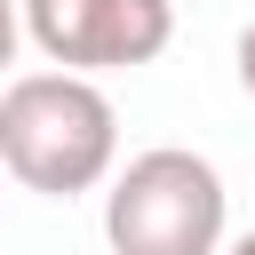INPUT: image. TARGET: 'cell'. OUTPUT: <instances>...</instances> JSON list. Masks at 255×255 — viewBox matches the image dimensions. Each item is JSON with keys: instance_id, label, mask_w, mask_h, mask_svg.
<instances>
[{"instance_id": "cell-2", "label": "cell", "mask_w": 255, "mask_h": 255, "mask_svg": "<svg viewBox=\"0 0 255 255\" xmlns=\"http://www.w3.org/2000/svg\"><path fill=\"white\" fill-rule=\"evenodd\" d=\"M231 191L207 151L151 143L104 191V247L112 255H223Z\"/></svg>"}, {"instance_id": "cell-3", "label": "cell", "mask_w": 255, "mask_h": 255, "mask_svg": "<svg viewBox=\"0 0 255 255\" xmlns=\"http://www.w3.org/2000/svg\"><path fill=\"white\" fill-rule=\"evenodd\" d=\"M24 40L56 72H143L175 40L167 0H24Z\"/></svg>"}, {"instance_id": "cell-1", "label": "cell", "mask_w": 255, "mask_h": 255, "mask_svg": "<svg viewBox=\"0 0 255 255\" xmlns=\"http://www.w3.org/2000/svg\"><path fill=\"white\" fill-rule=\"evenodd\" d=\"M0 159L40 199H80L120 175V112L80 72H16L0 96Z\"/></svg>"}, {"instance_id": "cell-4", "label": "cell", "mask_w": 255, "mask_h": 255, "mask_svg": "<svg viewBox=\"0 0 255 255\" xmlns=\"http://www.w3.org/2000/svg\"><path fill=\"white\" fill-rule=\"evenodd\" d=\"M231 72H239V88H247V104H255V24L239 32V48H231Z\"/></svg>"}, {"instance_id": "cell-5", "label": "cell", "mask_w": 255, "mask_h": 255, "mask_svg": "<svg viewBox=\"0 0 255 255\" xmlns=\"http://www.w3.org/2000/svg\"><path fill=\"white\" fill-rule=\"evenodd\" d=\"M223 255H255V231H239V239H231V247H223Z\"/></svg>"}]
</instances>
